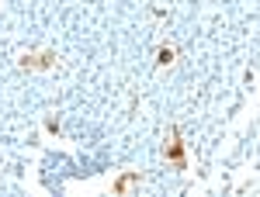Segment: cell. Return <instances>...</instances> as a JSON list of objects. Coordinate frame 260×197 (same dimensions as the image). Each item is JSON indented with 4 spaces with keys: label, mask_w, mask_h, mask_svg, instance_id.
<instances>
[{
    "label": "cell",
    "mask_w": 260,
    "mask_h": 197,
    "mask_svg": "<svg viewBox=\"0 0 260 197\" xmlns=\"http://www.w3.org/2000/svg\"><path fill=\"white\" fill-rule=\"evenodd\" d=\"M167 135H170V142H167L163 156L170 159V166H174V170H184V145H180V138H177V128H170Z\"/></svg>",
    "instance_id": "1"
},
{
    "label": "cell",
    "mask_w": 260,
    "mask_h": 197,
    "mask_svg": "<svg viewBox=\"0 0 260 197\" xmlns=\"http://www.w3.org/2000/svg\"><path fill=\"white\" fill-rule=\"evenodd\" d=\"M52 62H56V56H52V52H45V56H24L21 66H24V69H35V66H52Z\"/></svg>",
    "instance_id": "2"
},
{
    "label": "cell",
    "mask_w": 260,
    "mask_h": 197,
    "mask_svg": "<svg viewBox=\"0 0 260 197\" xmlns=\"http://www.w3.org/2000/svg\"><path fill=\"white\" fill-rule=\"evenodd\" d=\"M156 62H160V66H167V62H174V49H170V45H163L160 52H156Z\"/></svg>",
    "instance_id": "3"
}]
</instances>
